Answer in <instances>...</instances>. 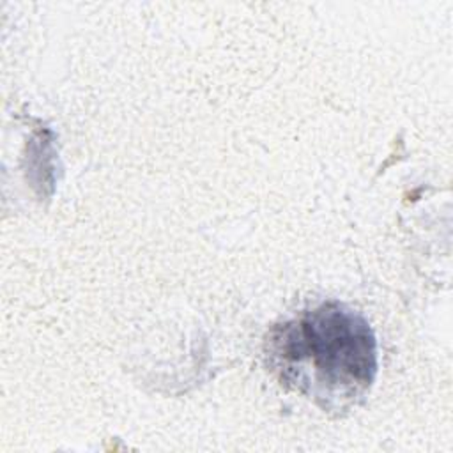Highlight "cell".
<instances>
[{
    "mask_svg": "<svg viewBox=\"0 0 453 453\" xmlns=\"http://www.w3.org/2000/svg\"><path fill=\"white\" fill-rule=\"evenodd\" d=\"M264 359L285 389L340 416L357 407L375 380L377 340L363 315L326 301L271 326Z\"/></svg>",
    "mask_w": 453,
    "mask_h": 453,
    "instance_id": "1",
    "label": "cell"
}]
</instances>
